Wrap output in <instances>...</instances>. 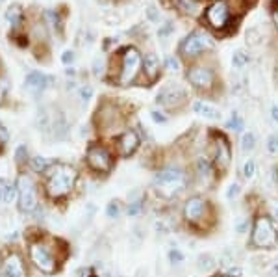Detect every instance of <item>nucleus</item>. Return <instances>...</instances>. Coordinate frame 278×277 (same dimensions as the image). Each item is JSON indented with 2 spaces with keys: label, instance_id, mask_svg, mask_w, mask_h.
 <instances>
[{
  "label": "nucleus",
  "instance_id": "nucleus-1",
  "mask_svg": "<svg viewBox=\"0 0 278 277\" xmlns=\"http://www.w3.org/2000/svg\"><path fill=\"white\" fill-rule=\"evenodd\" d=\"M189 185V177L186 170H182L178 166H171L165 170L158 171L154 175L152 186L156 193L165 199H174L178 197Z\"/></svg>",
  "mask_w": 278,
  "mask_h": 277
},
{
  "label": "nucleus",
  "instance_id": "nucleus-2",
  "mask_svg": "<svg viewBox=\"0 0 278 277\" xmlns=\"http://www.w3.org/2000/svg\"><path fill=\"white\" fill-rule=\"evenodd\" d=\"M78 179L76 170L69 164H56L50 170L49 183H47V192L50 197L60 199L74 188V183Z\"/></svg>",
  "mask_w": 278,
  "mask_h": 277
},
{
  "label": "nucleus",
  "instance_id": "nucleus-3",
  "mask_svg": "<svg viewBox=\"0 0 278 277\" xmlns=\"http://www.w3.org/2000/svg\"><path fill=\"white\" fill-rule=\"evenodd\" d=\"M278 231L269 216H258L250 231V246L256 249H271L277 246Z\"/></svg>",
  "mask_w": 278,
  "mask_h": 277
},
{
  "label": "nucleus",
  "instance_id": "nucleus-4",
  "mask_svg": "<svg viewBox=\"0 0 278 277\" xmlns=\"http://www.w3.org/2000/svg\"><path fill=\"white\" fill-rule=\"evenodd\" d=\"M184 220L193 227H206L208 221L211 220V205L201 195H193L184 203L182 208Z\"/></svg>",
  "mask_w": 278,
  "mask_h": 277
},
{
  "label": "nucleus",
  "instance_id": "nucleus-5",
  "mask_svg": "<svg viewBox=\"0 0 278 277\" xmlns=\"http://www.w3.org/2000/svg\"><path fill=\"white\" fill-rule=\"evenodd\" d=\"M121 67H119V84L121 86H128L132 84L134 80L138 79L139 71L143 69V58L139 54L138 49L134 47H128V49L123 50L121 54Z\"/></svg>",
  "mask_w": 278,
  "mask_h": 277
},
{
  "label": "nucleus",
  "instance_id": "nucleus-6",
  "mask_svg": "<svg viewBox=\"0 0 278 277\" xmlns=\"http://www.w3.org/2000/svg\"><path fill=\"white\" fill-rule=\"evenodd\" d=\"M211 145V164L217 173H226L232 164V147L228 140L221 134H213Z\"/></svg>",
  "mask_w": 278,
  "mask_h": 277
},
{
  "label": "nucleus",
  "instance_id": "nucleus-7",
  "mask_svg": "<svg viewBox=\"0 0 278 277\" xmlns=\"http://www.w3.org/2000/svg\"><path fill=\"white\" fill-rule=\"evenodd\" d=\"M232 13H230L228 6L224 0H215L211 2L206 9V22L209 24V28H213L215 32H224L232 22Z\"/></svg>",
  "mask_w": 278,
  "mask_h": 277
},
{
  "label": "nucleus",
  "instance_id": "nucleus-8",
  "mask_svg": "<svg viewBox=\"0 0 278 277\" xmlns=\"http://www.w3.org/2000/svg\"><path fill=\"white\" fill-rule=\"evenodd\" d=\"M188 80L189 84L197 88V90H201V92H211L213 86L217 84L215 71L209 65H193V67H189Z\"/></svg>",
  "mask_w": 278,
  "mask_h": 277
},
{
  "label": "nucleus",
  "instance_id": "nucleus-9",
  "mask_svg": "<svg viewBox=\"0 0 278 277\" xmlns=\"http://www.w3.org/2000/svg\"><path fill=\"white\" fill-rule=\"evenodd\" d=\"M211 49V39L204 32H193L180 43V54L184 58H197Z\"/></svg>",
  "mask_w": 278,
  "mask_h": 277
},
{
  "label": "nucleus",
  "instance_id": "nucleus-10",
  "mask_svg": "<svg viewBox=\"0 0 278 277\" xmlns=\"http://www.w3.org/2000/svg\"><path fill=\"white\" fill-rule=\"evenodd\" d=\"M17 190H19V208L22 212H34L37 208V192L34 181L28 175H21L17 181Z\"/></svg>",
  "mask_w": 278,
  "mask_h": 277
},
{
  "label": "nucleus",
  "instance_id": "nucleus-11",
  "mask_svg": "<svg viewBox=\"0 0 278 277\" xmlns=\"http://www.w3.org/2000/svg\"><path fill=\"white\" fill-rule=\"evenodd\" d=\"M87 164L98 173H108L113 166V157L104 145H93L87 151Z\"/></svg>",
  "mask_w": 278,
  "mask_h": 277
},
{
  "label": "nucleus",
  "instance_id": "nucleus-12",
  "mask_svg": "<svg viewBox=\"0 0 278 277\" xmlns=\"http://www.w3.org/2000/svg\"><path fill=\"white\" fill-rule=\"evenodd\" d=\"M30 257H32L35 266L41 272H45V274H52L56 270V259L52 255V251L49 249V246H45V244H34L30 248Z\"/></svg>",
  "mask_w": 278,
  "mask_h": 277
},
{
  "label": "nucleus",
  "instance_id": "nucleus-13",
  "mask_svg": "<svg viewBox=\"0 0 278 277\" xmlns=\"http://www.w3.org/2000/svg\"><path fill=\"white\" fill-rule=\"evenodd\" d=\"M188 99V95L186 92L182 90L180 86H169V88H163L160 93H158V97H156V102L163 108H169V110H173V108H180L184 102Z\"/></svg>",
  "mask_w": 278,
  "mask_h": 277
},
{
  "label": "nucleus",
  "instance_id": "nucleus-14",
  "mask_svg": "<svg viewBox=\"0 0 278 277\" xmlns=\"http://www.w3.org/2000/svg\"><path fill=\"white\" fill-rule=\"evenodd\" d=\"M97 123L100 130H111L115 128L121 123V114L115 104L111 102H106L104 106L98 108V114H97Z\"/></svg>",
  "mask_w": 278,
  "mask_h": 277
},
{
  "label": "nucleus",
  "instance_id": "nucleus-15",
  "mask_svg": "<svg viewBox=\"0 0 278 277\" xmlns=\"http://www.w3.org/2000/svg\"><path fill=\"white\" fill-rule=\"evenodd\" d=\"M0 277H26L21 257L17 253L7 255L4 259V263L0 264Z\"/></svg>",
  "mask_w": 278,
  "mask_h": 277
},
{
  "label": "nucleus",
  "instance_id": "nucleus-16",
  "mask_svg": "<svg viewBox=\"0 0 278 277\" xmlns=\"http://www.w3.org/2000/svg\"><path fill=\"white\" fill-rule=\"evenodd\" d=\"M139 136L136 130H125L123 134L117 138V149L121 157H130L136 153V149L139 147Z\"/></svg>",
  "mask_w": 278,
  "mask_h": 277
},
{
  "label": "nucleus",
  "instance_id": "nucleus-17",
  "mask_svg": "<svg viewBox=\"0 0 278 277\" xmlns=\"http://www.w3.org/2000/svg\"><path fill=\"white\" fill-rule=\"evenodd\" d=\"M24 84H26V90L30 93H34V95H39L47 90V86H49V79L39 71H32L26 75V80H24Z\"/></svg>",
  "mask_w": 278,
  "mask_h": 277
},
{
  "label": "nucleus",
  "instance_id": "nucleus-18",
  "mask_svg": "<svg viewBox=\"0 0 278 277\" xmlns=\"http://www.w3.org/2000/svg\"><path fill=\"white\" fill-rule=\"evenodd\" d=\"M195 175H197V179H201L204 185H208L209 181L213 179V175H215V168H213L211 160L206 157L197 158V162H195Z\"/></svg>",
  "mask_w": 278,
  "mask_h": 277
},
{
  "label": "nucleus",
  "instance_id": "nucleus-19",
  "mask_svg": "<svg viewBox=\"0 0 278 277\" xmlns=\"http://www.w3.org/2000/svg\"><path fill=\"white\" fill-rule=\"evenodd\" d=\"M143 71L148 77V80H156L160 75V60L156 58V54H146L143 60Z\"/></svg>",
  "mask_w": 278,
  "mask_h": 277
},
{
  "label": "nucleus",
  "instance_id": "nucleus-20",
  "mask_svg": "<svg viewBox=\"0 0 278 277\" xmlns=\"http://www.w3.org/2000/svg\"><path fill=\"white\" fill-rule=\"evenodd\" d=\"M193 110H195V114L204 115V117H208V119H219V117H221L219 110H217L215 106L208 104V102H204V100H197L193 104Z\"/></svg>",
  "mask_w": 278,
  "mask_h": 277
},
{
  "label": "nucleus",
  "instance_id": "nucleus-21",
  "mask_svg": "<svg viewBox=\"0 0 278 277\" xmlns=\"http://www.w3.org/2000/svg\"><path fill=\"white\" fill-rule=\"evenodd\" d=\"M224 2H226V6H228L232 17L239 19V17L249 9V6L254 2V0H224Z\"/></svg>",
  "mask_w": 278,
  "mask_h": 277
},
{
  "label": "nucleus",
  "instance_id": "nucleus-22",
  "mask_svg": "<svg viewBox=\"0 0 278 277\" xmlns=\"http://www.w3.org/2000/svg\"><path fill=\"white\" fill-rule=\"evenodd\" d=\"M256 143H258V138L254 132H245L243 136H241V151L243 153H252V151L256 149Z\"/></svg>",
  "mask_w": 278,
  "mask_h": 277
},
{
  "label": "nucleus",
  "instance_id": "nucleus-23",
  "mask_svg": "<svg viewBox=\"0 0 278 277\" xmlns=\"http://www.w3.org/2000/svg\"><path fill=\"white\" fill-rule=\"evenodd\" d=\"M197 268L199 272H209L215 268V259L209 255V253H204V255H199L197 259Z\"/></svg>",
  "mask_w": 278,
  "mask_h": 277
},
{
  "label": "nucleus",
  "instance_id": "nucleus-24",
  "mask_svg": "<svg viewBox=\"0 0 278 277\" xmlns=\"http://www.w3.org/2000/svg\"><path fill=\"white\" fill-rule=\"evenodd\" d=\"M6 21L11 24V26H19L22 21V9L19 6H11L6 11Z\"/></svg>",
  "mask_w": 278,
  "mask_h": 277
},
{
  "label": "nucleus",
  "instance_id": "nucleus-25",
  "mask_svg": "<svg viewBox=\"0 0 278 277\" xmlns=\"http://www.w3.org/2000/svg\"><path fill=\"white\" fill-rule=\"evenodd\" d=\"M249 64H250V56L245 50L234 52V56H232V65H234L236 69H243V67H247Z\"/></svg>",
  "mask_w": 278,
  "mask_h": 277
},
{
  "label": "nucleus",
  "instance_id": "nucleus-26",
  "mask_svg": "<svg viewBox=\"0 0 278 277\" xmlns=\"http://www.w3.org/2000/svg\"><path fill=\"white\" fill-rule=\"evenodd\" d=\"M174 4H176L178 9H182L184 13H189V15L197 13V9H199V4L195 0H174Z\"/></svg>",
  "mask_w": 278,
  "mask_h": 277
},
{
  "label": "nucleus",
  "instance_id": "nucleus-27",
  "mask_svg": "<svg viewBox=\"0 0 278 277\" xmlns=\"http://www.w3.org/2000/svg\"><path fill=\"white\" fill-rule=\"evenodd\" d=\"M226 128L234 130V132H241L245 128V123H243V119H241V115L237 114V112H234V114L230 115L228 123H226Z\"/></svg>",
  "mask_w": 278,
  "mask_h": 277
},
{
  "label": "nucleus",
  "instance_id": "nucleus-28",
  "mask_svg": "<svg viewBox=\"0 0 278 277\" xmlns=\"http://www.w3.org/2000/svg\"><path fill=\"white\" fill-rule=\"evenodd\" d=\"M65 132H67V121H65V117L62 114H58L54 123V134L58 138H62V136H65Z\"/></svg>",
  "mask_w": 278,
  "mask_h": 277
},
{
  "label": "nucleus",
  "instance_id": "nucleus-29",
  "mask_svg": "<svg viewBox=\"0 0 278 277\" xmlns=\"http://www.w3.org/2000/svg\"><path fill=\"white\" fill-rule=\"evenodd\" d=\"M32 168H34L37 173H43V171L49 170V160L45 157H35L32 158Z\"/></svg>",
  "mask_w": 278,
  "mask_h": 277
},
{
  "label": "nucleus",
  "instance_id": "nucleus-30",
  "mask_svg": "<svg viewBox=\"0 0 278 277\" xmlns=\"http://www.w3.org/2000/svg\"><path fill=\"white\" fill-rule=\"evenodd\" d=\"M106 216L111 218V220H115V218L121 216V205H119L117 201H111V203H108V206H106Z\"/></svg>",
  "mask_w": 278,
  "mask_h": 277
},
{
  "label": "nucleus",
  "instance_id": "nucleus-31",
  "mask_svg": "<svg viewBox=\"0 0 278 277\" xmlns=\"http://www.w3.org/2000/svg\"><path fill=\"white\" fill-rule=\"evenodd\" d=\"M254 175H256V162H254L252 158H249V160L243 164V177L252 179Z\"/></svg>",
  "mask_w": 278,
  "mask_h": 277
},
{
  "label": "nucleus",
  "instance_id": "nucleus-32",
  "mask_svg": "<svg viewBox=\"0 0 278 277\" xmlns=\"http://www.w3.org/2000/svg\"><path fill=\"white\" fill-rule=\"evenodd\" d=\"M184 259H186V257H184V253H182L178 248H173L171 251H169V261H171L173 264H182L184 263Z\"/></svg>",
  "mask_w": 278,
  "mask_h": 277
},
{
  "label": "nucleus",
  "instance_id": "nucleus-33",
  "mask_svg": "<svg viewBox=\"0 0 278 277\" xmlns=\"http://www.w3.org/2000/svg\"><path fill=\"white\" fill-rule=\"evenodd\" d=\"M37 125H39V130H49L50 127V117L49 114L43 110V112H39V117H37Z\"/></svg>",
  "mask_w": 278,
  "mask_h": 277
},
{
  "label": "nucleus",
  "instance_id": "nucleus-34",
  "mask_svg": "<svg viewBox=\"0 0 278 277\" xmlns=\"http://www.w3.org/2000/svg\"><path fill=\"white\" fill-rule=\"evenodd\" d=\"M28 158V149L26 145H19L17 147V151H15V160H17V164H24Z\"/></svg>",
  "mask_w": 278,
  "mask_h": 277
},
{
  "label": "nucleus",
  "instance_id": "nucleus-35",
  "mask_svg": "<svg viewBox=\"0 0 278 277\" xmlns=\"http://www.w3.org/2000/svg\"><path fill=\"white\" fill-rule=\"evenodd\" d=\"M267 151L271 155H277L278 153V134H271L267 138Z\"/></svg>",
  "mask_w": 278,
  "mask_h": 277
},
{
  "label": "nucleus",
  "instance_id": "nucleus-36",
  "mask_svg": "<svg viewBox=\"0 0 278 277\" xmlns=\"http://www.w3.org/2000/svg\"><path fill=\"white\" fill-rule=\"evenodd\" d=\"M19 195V190L17 186H7L6 188V195H4V203H13V199Z\"/></svg>",
  "mask_w": 278,
  "mask_h": 277
},
{
  "label": "nucleus",
  "instance_id": "nucleus-37",
  "mask_svg": "<svg viewBox=\"0 0 278 277\" xmlns=\"http://www.w3.org/2000/svg\"><path fill=\"white\" fill-rule=\"evenodd\" d=\"M141 208H143V205H141V201H130V206H128V216H138L139 212H141Z\"/></svg>",
  "mask_w": 278,
  "mask_h": 277
},
{
  "label": "nucleus",
  "instance_id": "nucleus-38",
  "mask_svg": "<svg viewBox=\"0 0 278 277\" xmlns=\"http://www.w3.org/2000/svg\"><path fill=\"white\" fill-rule=\"evenodd\" d=\"M91 97H93V88H91V86H82V88H80V99H82L83 102H87Z\"/></svg>",
  "mask_w": 278,
  "mask_h": 277
},
{
  "label": "nucleus",
  "instance_id": "nucleus-39",
  "mask_svg": "<svg viewBox=\"0 0 278 277\" xmlns=\"http://www.w3.org/2000/svg\"><path fill=\"white\" fill-rule=\"evenodd\" d=\"M239 193H241V186L237 185V183H234V185H230L228 192H226V197H228V199H236Z\"/></svg>",
  "mask_w": 278,
  "mask_h": 277
},
{
  "label": "nucleus",
  "instance_id": "nucleus-40",
  "mask_svg": "<svg viewBox=\"0 0 278 277\" xmlns=\"http://www.w3.org/2000/svg\"><path fill=\"white\" fill-rule=\"evenodd\" d=\"M102 67H104V64H102V58H97V60H95V69H93V75H95V77H100L102 71H104Z\"/></svg>",
  "mask_w": 278,
  "mask_h": 277
},
{
  "label": "nucleus",
  "instance_id": "nucleus-41",
  "mask_svg": "<svg viewBox=\"0 0 278 277\" xmlns=\"http://www.w3.org/2000/svg\"><path fill=\"white\" fill-rule=\"evenodd\" d=\"M62 62L63 64H72V62H74V52H72V50H65V52H63V56H62Z\"/></svg>",
  "mask_w": 278,
  "mask_h": 277
},
{
  "label": "nucleus",
  "instance_id": "nucleus-42",
  "mask_svg": "<svg viewBox=\"0 0 278 277\" xmlns=\"http://www.w3.org/2000/svg\"><path fill=\"white\" fill-rule=\"evenodd\" d=\"M167 65H169V69H171V71H178V67H180V64H178V60H176V58H169V60H167Z\"/></svg>",
  "mask_w": 278,
  "mask_h": 277
},
{
  "label": "nucleus",
  "instance_id": "nucleus-43",
  "mask_svg": "<svg viewBox=\"0 0 278 277\" xmlns=\"http://www.w3.org/2000/svg\"><path fill=\"white\" fill-rule=\"evenodd\" d=\"M241 274H243V272H241V268H239V266H230L228 274H226V276H230V277H241Z\"/></svg>",
  "mask_w": 278,
  "mask_h": 277
},
{
  "label": "nucleus",
  "instance_id": "nucleus-44",
  "mask_svg": "<svg viewBox=\"0 0 278 277\" xmlns=\"http://www.w3.org/2000/svg\"><path fill=\"white\" fill-rule=\"evenodd\" d=\"M150 115H152V119L156 121V123H165V121H167L165 115L161 114V112H156V110H154V112H150Z\"/></svg>",
  "mask_w": 278,
  "mask_h": 277
},
{
  "label": "nucleus",
  "instance_id": "nucleus-45",
  "mask_svg": "<svg viewBox=\"0 0 278 277\" xmlns=\"http://www.w3.org/2000/svg\"><path fill=\"white\" fill-rule=\"evenodd\" d=\"M249 227V220H243L237 223V233H245V229Z\"/></svg>",
  "mask_w": 278,
  "mask_h": 277
},
{
  "label": "nucleus",
  "instance_id": "nucleus-46",
  "mask_svg": "<svg viewBox=\"0 0 278 277\" xmlns=\"http://www.w3.org/2000/svg\"><path fill=\"white\" fill-rule=\"evenodd\" d=\"M6 142H7V130L0 125V143H6Z\"/></svg>",
  "mask_w": 278,
  "mask_h": 277
},
{
  "label": "nucleus",
  "instance_id": "nucleus-47",
  "mask_svg": "<svg viewBox=\"0 0 278 277\" xmlns=\"http://www.w3.org/2000/svg\"><path fill=\"white\" fill-rule=\"evenodd\" d=\"M271 117L275 123H278V106H273L271 108Z\"/></svg>",
  "mask_w": 278,
  "mask_h": 277
},
{
  "label": "nucleus",
  "instance_id": "nucleus-48",
  "mask_svg": "<svg viewBox=\"0 0 278 277\" xmlns=\"http://www.w3.org/2000/svg\"><path fill=\"white\" fill-rule=\"evenodd\" d=\"M273 21H275V26L278 30V9H273Z\"/></svg>",
  "mask_w": 278,
  "mask_h": 277
},
{
  "label": "nucleus",
  "instance_id": "nucleus-49",
  "mask_svg": "<svg viewBox=\"0 0 278 277\" xmlns=\"http://www.w3.org/2000/svg\"><path fill=\"white\" fill-rule=\"evenodd\" d=\"M271 7H273V9H278V0H273V2H271Z\"/></svg>",
  "mask_w": 278,
  "mask_h": 277
},
{
  "label": "nucleus",
  "instance_id": "nucleus-50",
  "mask_svg": "<svg viewBox=\"0 0 278 277\" xmlns=\"http://www.w3.org/2000/svg\"><path fill=\"white\" fill-rule=\"evenodd\" d=\"M273 270H275V274H278V263L275 264V268H273Z\"/></svg>",
  "mask_w": 278,
  "mask_h": 277
},
{
  "label": "nucleus",
  "instance_id": "nucleus-51",
  "mask_svg": "<svg viewBox=\"0 0 278 277\" xmlns=\"http://www.w3.org/2000/svg\"><path fill=\"white\" fill-rule=\"evenodd\" d=\"M275 218L278 220V208H275Z\"/></svg>",
  "mask_w": 278,
  "mask_h": 277
},
{
  "label": "nucleus",
  "instance_id": "nucleus-52",
  "mask_svg": "<svg viewBox=\"0 0 278 277\" xmlns=\"http://www.w3.org/2000/svg\"><path fill=\"white\" fill-rule=\"evenodd\" d=\"M0 100H2V88H0Z\"/></svg>",
  "mask_w": 278,
  "mask_h": 277
},
{
  "label": "nucleus",
  "instance_id": "nucleus-53",
  "mask_svg": "<svg viewBox=\"0 0 278 277\" xmlns=\"http://www.w3.org/2000/svg\"><path fill=\"white\" fill-rule=\"evenodd\" d=\"M213 277H230V276H213Z\"/></svg>",
  "mask_w": 278,
  "mask_h": 277
},
{
  "label": "nucleus",
  "instance_id": "nucleus-54",
  "mask_svg": "<svg viewBox=\"0 0 278 277\" xmlns=\"http://www.w3.org/2000/svg\"><path fill=\"white\" fill-rule=\"evenodd\" d=\"M277 179H278V175H277Z\"/></svg>",
  "mask_w": 278,
  "mask_h": 277
},
{
  "label": "nucleus",
  "instance_id": "nucleus-55",
  "mask_svg": "<svg viewBox=\"0 0 278 277\" xmlns=\"http://www.w3.org/2000/svg\"><path fill=\"white\" fill-rule=\"evenodd\" d=\"M0 2H2V0H0Z\"/></svg>",
  "mask_w": 278,
  "mask_h": 277
}]
</instances>
